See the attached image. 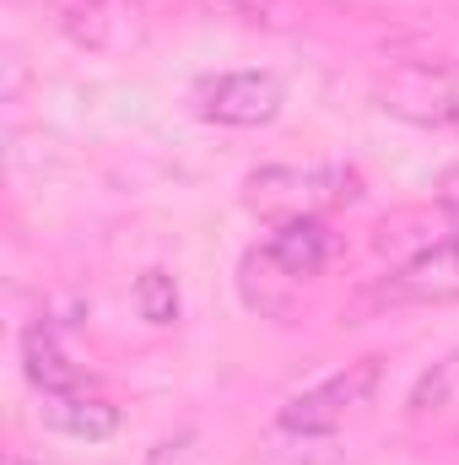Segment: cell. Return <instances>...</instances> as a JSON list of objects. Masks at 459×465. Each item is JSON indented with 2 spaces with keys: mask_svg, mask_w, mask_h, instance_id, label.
I'll return each instance as SVG.
<instances>
[{
  "mask_svg": "<svg viewBox=\"0 0 459 465\" xmlns=\"http://www.w3.org/2000/svg\"><path fill=\"white\" fill-rule=\"evenodd\" d=\"M5 465H27V460H22V455H11V460H5Z\"/></svg>",
  "mask_w": 459,
  "mask_h": 465,
  "instance_id": "cell-10",
  "label": "cell"
},
{
  "mask_svg": "<svg viewBox=\"0 0 459 465\" xmlns=\"http://www.w3.org/2000/svg\"><path fill=\"white\" fill-rule=\"evenodd\" d=\"M378 98L400 119L459 130V65H400L378 87Z\"/></svg>",
  "mask_w": 459,
  "mask_h": 465,
  "instance_id": "cell-2",
  "label": "cell"
},
{
  "mask_svg": "<svg viewBox=\"0 0 459 465\" xmlns=\"http://www.w3.org/2000/svg\"><path fill=\"white\" fill-rule=\"evenodd\" d=\"M259 254H265L287 282H314V276L325 271V260H330V232H325L319 217H281Z\"/></svg>",
  "mask_w": 459,
  "mask_h": 465,
  "instance_id": "cell-4",
  "label": "cell"
},
{
  "mask_svg": "<svg viewBox=\"0 0 459 465\" xmlns=\"http://www.w3.org/2000/svg\"><path fill=\"white\" fill-rule=\"evenodd\" d=\"M22 373H27V384H33L38 395H71V390H87L82 368L60 351V341H54L49 325H27V336H22Z\"/></svg>",
  "mask_w": 459,
  "mask_h": 465,
  "instance_id": "cell-6",
  "label": "cell"
},
{
  "mask_svg": "<svg viewBox=\"0 0 459 465\" xmlns=\"http://www.w3.org/2000/svg\"><path fill=\"white\" fill-rule=\"evenodd\" d=\"M259 465H341L346 450L336 433H325V428H292V422H281L276 417V428L259 439Z\"/></svg>",
  "mask_w": 459,
  "mask_h": 465,
  "instance_id": "cell-7",
  "label": "cell"
},
{
  "mask_svg": "<svg viewBox=\"0 0 459 465\" xmlns=\"http://www.w3.org/2000/svg\"><path fill=\"white\" fill-rule=\"evenodd\" d=\"M287 104V87L270 71H222L211 82L195 87V109L211 124H232V130H254L270 124Z\"/></svg>",
  "mask_w": 459,
  "mask_h": 465,
  "instance_id": "cell-1",
  "label": "cell"
},
{
  "mask_svg": "<svg viewBox=\"0 0 459 465\" xmlns=\"http://www.w3.org/2000/svg\"><path fill=\"white\" fill-rule=\"evenodd\" d=\"M135 309H141V320L157 325V331L173 325V320H179V282H173L168 271H157V265L141 271V276H135Z\"/></svg>",
  "mask_w": 459,
  "mask_h": 465,
  "instance_id": "cell-9",
  "label": "cell"
},
{
  "mask_svg": "<svg viewBox=\"0 0 459 465\" xmlns=\"http://www.w3.org/2000/svg\"><path fill=\"white\" fill-rule=\"evenodd\" d=\"M378 357H362V362H346L341 373H330L325 384H314V390H303V395H292L287 406H281V422H292V428H325V433H336V422H341L346 411H356V406H367L373 401V390H378Z\"/></svg>",
  "mask_w": 459,
  "mask_h": 465,
  "instance_id": "cell-3",
  "label": "cell"
},
{
  "mask_svg": "<svg viewBox=\"0 0 459 465\" xmlns=\"http://www.w3.org/2000/svg\"><path fill=\"white\" fill-rule=\"evenodd\" d=\"M38 417L54 428V433H71V439H87V444H103L119 428V406L93 395V390H71V395H38Z\"/></svg>",
  "mask_w": 459,
  "mask_h": 465,
  "instance_id": "cell-5",
  "label": "cell"
},
{
  "mask_svg": "<svg viewBox=\"0 0 459 465\" xmlns=\"http://www.w3.org/2000/svg\"><path fill=\"white\" fill-rule=\"evenodd\" d=\"M454 292H459V243L427 254V260H411L400 271H389V282H384V298H411V303L454 298Z\"/></svg>",
  "mask_w": 459,
  "mask_h": 465,
  "instance_id": "cell-8",
  "label": "cell"
}]
</instances>
